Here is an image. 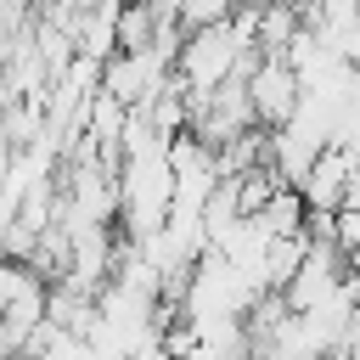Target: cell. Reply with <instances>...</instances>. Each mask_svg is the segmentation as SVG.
<instances>
[{
    "label": "cell",
    "instance_id": "6da1fadb",
    "mask_svg": "<svg viewBox=\"0 0 360 360\" xmlns=\"http://www.w3.org/2000/svg\"><path fill=\"white\" fill-rule=\"evenodd\" d=\"M253 39L236 28V17H219V22H197L186 28V45L174 51V79L186 84V96H202L236 73L253 68Z\"/></svg>",
    "mask_w": 360,
    "mask_h": 360
},
{
    "label": "cell",
    "instance_id": "7a4b0ae2",
    "mask_svg": "<svg viewBox=\"0 0 360 360\" xmlns=\"http://www.w3.org/2000/svg\"><path fill=\"white\" fill-rule=\"evenodd\" d=\"M298 96H304L298 68H292L281 51H259V56H253V68H248V101H253V118H259L264 129H276V124H287V118H292Z\"/></svg>",
    "mask_w": 360,
    "mask_h": 360
},
{
    "label": "cell",
    "instance_id": "3957f363",
    "mask_svg": "<svg viewBox=\"0 0 360 360\" xmlns=\"http://www.w3.org/2000/svg\"><path fill=\"white\" fill-rule=\"evenodd\" d=\"M45 315H51V281H45V270L22 264V259H0V321L28 338Z\"/></svg>",
    "mask_w": 360,
    "mask_h": 360
}]
</instances>
